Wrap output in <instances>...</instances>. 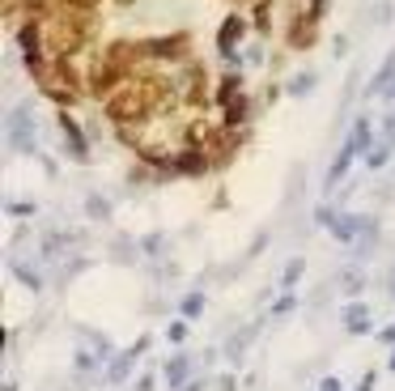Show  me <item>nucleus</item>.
<instances>
[{
  "label": "nucleus",
  "instance_id": "1",
  "mask_svg": "<svg viewBox=\"0 0 395 391\" xmlns=\"http://www.w3.org/2000/svg\"><path fill=\"white\" fill-rule=\"evenodd\" d=\"M4 128H9V149L13 153H34L38 149V119H34L30 106H13Z\"/></svg>",
  "mask_w": 395,
  "mask_h": 391
},
{
  "label": "nucleus",
  "instance_id": "2",
  "mask_svg": "<svg viewBox=\"0 0 395 391\" xmlns=\"http://www.w3.org/2000/svg\"><path fill=\"white\" fill-rule=\"evenodd\" d=\"M328 230H332L336 243H357L362 234H379V221L374 217H362V213H336Z\"/></svg>",
  "mask_w": 395,
  "mask_h": 391
},
{
  "label": "nucleus",
  "instance_id": "3",
  "mask_svg": "<svg viewBox=\"0 0 395 391\" xmlns=\"http://www.w3.org/2000/svg\"><path fill=\"white\" fill-rule=\"evenodd\" d=\"M145 111H149V102H145V94H140V89H119V94L106 102V115H111L115 123L145 119Z\"/></svg>",
  "mask_w": 395,
  "mask_h": 391
},
{
  "label": "nucleus",
  "instance_id": "4",
  "mask_svg": "<svg viewBox=\"0 0 395 391\" xmlns=\"http://www.w3.org/2000/svg\"><path fill=\"white\" fill-rule=\"evenodd\" d=\"M145 349H149V336H140L132 349H123V353H115L111 362H106V383H128L132 379V366L145 358Z\"/></svg>",
  "mask_w": 395,
  "mask_h": 391
},
{
  "label": "nucleus",
  "instance_id": "5",
  "mask_svg": "<svg viewBox=\"0 0 395 391\" xmlns=\"http://www.w3.org/2000/svg\"><path fill=\"white\" fill-rule=\"evenodd\" d=\"M187 51H191V38L187 34H166V38L140 43V55H157V60H183Z\"/></svg>",
  "mask_w": 395,
  "mask_h": 391
},
{
  "label": "nucleus",
  "instance_id": "6",
  "mask_svg": "<svg viewBox=\"0 0 395 391\" xmlns=\"http://www.w3.org/2000/svg\"><path fill=\"white\" fill-rule=\"evenodd\" d=\"M166 170H170V175H187V179H200V175H208V153H204L200 145H191L187 153H174V158L166 162Z\"/></svg>",
  "mask_w": 395,
  "mask_h": 391
},
{
  "label": "nucleus",
  "instance_id": "7",
  "mask_svg": "<svg viewBox=\"0 0 395 391\" xmlns=\"http://www.w3.org/2000/svg\"><path fill=\"white\" fill-rule=\"evenodd\" d=\"M243 34H247V21H243L238 13H230V17L221 21V34H217V47H221V55H226L230 64H243V55L234 51V43H243Z\"/></svg>",
  "mask_w": 395,
  "mask_h": 391
},
{
  "label": "nucleus",
  "instance_id": "8",
  "mask_svg": "<svg viewBox=\"0 0 395 391\" xmlns=\"http://www.w3.org/2000/svg\"><path fill=\"white\" fill-rule=\"evenodd\" d=\"M340 319H345V332H349V336H366V332L374 328V319H370V302H362V298H349L345 311H340Z\"/></svg>",
  "mask_w": 395,
  "mask_h": 391
},
{
  "label": "nucleus",
  "instance_id": "9",
  "mask_svg": "<svg viewBox=\"0 0 395 391\" xmlns=\"http://www.w3.org/2000/svg\"><path fill=\"white\" fill-rule=\"evenodd\" d=\"M119 77H123L119 60H111V55H106V60H98V64H94V72H89V89H94V94H111V89L119 85Z\"/></svg>",
  "mask_w": 395,
  "mask_h": 391
},
{
  "label": "nucleus",
  "instance_id": "10",
  "mask_svg": "<svg viewBox=\"0 0 395 391\" xmlns=\"http://www.w3.org/2000/svg\"><path fill=\"white\" fill-rule=\"evenodd\" d=\"M60 132H64V149H68L77 162H85V158H89V145H85V132H81V123H77L68 111H60Z\"/></svg>",
  "mask_w": 395,
  "mask_h": 391
},
{
  "label": "nucleus",
  "instance_id": "11",
  "mask_svg": "<svg viewBox=\"0 0 395 391\" xmlns=\"http://www.w3.org/2000/svg\"><path fill=\"white\" fill-rule=\"evenodd\" d=\"M162 383L170 391H183L191 383V358L187 353H174V358H166V366H162Z\"/></svg>",
  "mask_w": 395,
  "mask_h": 391
},
{
  "label": "nucleus",
  "instance_id": "12",
  "mask_svg": "<svg viewBox=\"0 0 395 391\" xmlns=\"http://www.w3.org/2000/svg\"><path fill=\"white\" fill-rule=\"evenodd\" d=\"M38 264H43V260H34V264H30V260H17V255L9 260L13 277H17V281H21V285L30 290V294H43V290H47V277L38 272Z\"/></svg>",
  "mask_w": 395,
  "mask_h": 391
},
{
  "label": "nucleus",
  "instance_id": "13",
  "mask_svg": "<svg viewBox=\"0 0 395 391\" xmlns=\"http://www.w3.org/2000/svg\"><path fill=\"white\" fill-rule=\"evenodd\" d=\"M81 43H85V34H81V26H72V21H60V26L51 30V47H55L60 55H72Z\"/></svg>",
  "mask_w": 395,
  "mask_h": 391
},
{
  "label": "nucleus",
  "instance_id": "14",
  "mask_svg": "<svg viewBox=\"0 0 395 391\" xmlns=\"http://www.w3.org/2000/svg\"><path fill=\"white\" fill-rule=\"evenodd\" d=\"M72 366H77V370H72L77 379H89L94 370H102V366H106V358H102V353H98V349L89 345V349H77V358H72Z\"/></svg>",
  "mask_w": 395,
  "mask_h": 391
},
{
  "label": "nucleus",
  "instance_id": "15",
  "mask_svg": "<svg viewBox=\"0 0 395 391\" xmlns=\"http://www.w3.org/2000/svg\"><path fill=\"white\" fill-rule=\"evenodd\" d=\"M251 341H255V328H243V332H234V336L226 341V349H221V353H226L230 362H243V353L251 349Z\"/></svg>",
  "mask_w": 395,
  "mask_h": 391
},
{
  "label": "nucleus",
  "instance_id": "16",
  "mask_svg": "<svg viewBox=\"0 0 395 391\" xmlns=\"http://www.w3.org/2000/svg\"><path fill=\"white\" fill-rule=\"evenodd\" d=\"M391 149H395V132H387V136H383V141L366 153V166H370V170H383V166H387V158H391Z\"/></svg>",
  "mask_w": 395,
  "mask_h": 391
},
{
  "label": "nucleus",
  "instance_id": "17",
  "mask_svg": "<svg viewBox=\"0 0 395 391\" xmlns=\"http://www.w3.org/2000/svg\"><path fill=\"white\" fill-rule=\"evenodd\" d=\"M345 145H349V149H357V153H370V149H374V145H370V119H357Z\"/></svg>",
  "mask_w": 395,
  "mask_h": 391
},
{
  "label": "nucleus",
  "instance_id": "18",
  "mask_svg": "<svg viewBox=\"0 0 395 391\" xmlns=\"http://www.w3.org/2000/svg\"><path fill=\"white\" fill-rule=\"evenodd\" d=\"M336 285H340V294H349V298H357V294L366 290V272H362V268H345Z\"/></svg>",
  "mask_w": 395,
  "mask_h": 391
},
{
  "label": "nucleus",
  "instance_id": "19",
  "mask_svg": "<svg viewBox=\"0 0 395 391\" xmlns=\"http://www.w3.org/2000/svg\"><path fill=\"white\" fill-rule=\"evenodd\" d=\"M204 307H208V298H204L200 290H191V294L179 302V315H183V319H200V315H204Z\"/></svg>",
  "mask_w": 395,
  "mask_h": 391
},
{
  "label": "nucleus",
  "instance_id": "20",
  "mask_svg": "<svg viewBox=\"0 0 395 391\" xmlns=\"http://www.w3.org/2000/svg\"><path fill=\"white\" fill-rule=\"evenodd\" d=\"M38 43H43V30H38V21H30V26H21L17 30V47L30 55V51H38Z\"/></svg>",
  "mask_w": 395,
  "mask_h": 391
},
{
  "label": "nucleus",
  "instance_id": "21",
  "mask_svg": "<svg viewBox=\"0 0 395 391\" xmlns=\"http://www.w3.org/2000/svg\"><path fill=\"white\" fill-rule=\"evenodd\" d=\"M85 213H89L94 221H106V217H111V200H106L102 192H89V196H85Z\"/></svg>",
  "mask_w": 395,
  "mask_h": 391
},
{
  "label": "nucleus",
  "instance_id": "22",
  "mask_svg": "<svg viewBox=\"0 0 395 391\" xmlns=\"http://www.w3.org/2000/svg\"><path fill=\"white\" fill-rule=\"evenodd\" d=\"M247 115H251V106H247V98H243V94H238L234 102H226V128H238Z\"/></svg>",
  "mask_w": 395,
  "mask_h": 391
},
{
  "label": "nucleus",
  "instance_id": "23",
  "mask_svg": "<svg viewBox=\"0 0 395 391\" xmlns=\"http://www.w3.org/2000/svg\"><path fill=\"white\" fill-rule=\"evenodd\" d=\"M311 43H315V26H311V21H294L289 47H298V51H302V47H311Z\"/></svg>",
  "mask_w": 395,
  "mask_h": 391
},
{
  "label": "nucleus",
  "instance_id": "24",
  "mask_svg": "<svg viewBox=\"0 0 395 391\" xmlns=\"http://www.w3.org/2000/svg\"><path fill=\"white\" fill-rule=\"evenodd\" d=\"M298 307H302V298H298L294 290H285V294H281V298L272 302V319H281V315H294Z\"/></svg>",
  "mask_w": 395,
  "mask_h": 391
},
{
  "label": "nucleus",
  "instance_id": "25",
  "mask_svg": "<svg viewBox=\"0 0 395 391\" xmlns=\"http://www.w3.org/2000/svg\"><path fill=\"white\" fill-rule=\"evenodd\" d=\"M302 272H306V260L298 255V260H289V264H285V272H281V285H285V290H294V285L302 281Z\"/></svg>",
  "mask_w": 395,
  "mask_h": 391
},
{
  "label": "nucleus",
  "instance_id": "26",
  "mask_svg": "<svg viewBox=\"0 0 395 391\" xmlns=\"http://www.w3.org/2000/svg\"><path fill=\"white\" fill-rule=\"evenodd\" d=\"M187 336H191V328H187L183 315H179L174 324H166V341H170V345H187Z\"/></svg>",
  "mask_w": 395,
  "mask_h": 391
},
{
  "label": "nucleus",
  "instance_id": "27",
  "mask_svg": "<svg viewBox=\"0 0 395 391\" xmlns=\"http://www.w3.org/2000/svg\"><path fill=\"white\" fill-rule=\"evenodd\" d=\"M166 251V234H145L140 238V255H162Z\"/></svg>",
  "mask_w": 395,
  "mask_h": 391
},
{
  "label": "nucleus",
  "instance_id": "28",
  "mask_svg": "<svg viewBox=\"0 0 395 391\" xmlns=\"http://www.w3.org/2000/svg\"><path fill=\"white\" fill-rule=\"evenodd\" d=\"M315 81H319L315 72H306V77H294V81H289V94H294V98H302V94H311V89H315Z\"/></svg>",
  "mask_w": 395,
  "mask_h": 391
},
{
  "label": "nucleus",
  "instance_id": "29",
  "mask_svg": "<svg viewBox=\"0 0 395 391\" xmlns=\"http://www.w3.org/2000/svg\"><path fill=\"white\" fill-rule=\"evenodd\" d=\"M4 209H9V217H34V213H38V209L26 204V200H13V204H4Z\"/></svg>",
  "mask_w": 395,
  "mask_h": 391
},
{
  "label": "nucleus",
  "instance_id": "30",
  "mask_svg": "<svg viewBox=\"0 0 395 391\" xmlns=\"http://www.w3.org/2000/svg\"><path fill=\"white\" fill-rule=\"evenodd\" d=\"M319 391H345V379H336V375H328V379H319Z\"/></svg>",
  "mask_w": 395,
  "mask_h": 391
},
{
  "label": "nucleus",
  "instance_id": "31",
  "mask_svg": "<svg viewBox=\"0 0 395 391\" xmlns=\"http://www.w3.org/2000/svg\"><path fill=\"white\" fill-rule=\"evenodd\" d=\"M379 345H387V349H395V324H387V328L379 332Z\"/></svg>",
  "mask_w": 395,
  "mask_h": 391
},
{
  "label": "nucleus",
  "instance_id": "32",
  "mask_svg": "<svg viewBox=\"0 0 395 391\" xmlns=\"http://www.w3.org/2000/svg\"><path fill=\"white\" fill-rule=\"evenodd\" d=\"M379 387V375H374V370H370V375H362V383H357V391H374Z\"/></svg>",
  "mask_w": 395,
  "mask_h": 391
},
{
  "label": "nucleus",
  "instance_id": "33",
  "mask_svg": "<svg viewBox=\"0 0 395 391\" xmlns=\"http://www.w3.org/2000/svg\"><path fill=\"white\" fill-rule=\"evenodd\" d=\"M217 391H238V379H234V375H221V379H217Z\"/></svg>",
  "mask_w": 395,
  "mask_h": 391
},
{
  "label": "nucleus",
  "instance_id": "34",
  "mask_svg": "<svg viewBox=\"0 0 395 391\" xmlns=\"http://www.w3.org/2000/svg\"><path fill=\"white\" fill-rule=\"evenodd\" d=\"M153 383H157V379H153V375H145V379H136V391H153Z\"/></svg>",
  "mask_w": 395,
  "mask_h": 391
},
{
  "label": "nucleus",
  "instance_id": "35",
  "mask_svg": "<svg viewBox=\"0 0 395 391\" xmlns=\"http://www.w3.org/2000/svg\"><path fill=\"white\" fill-rule=\"evenodd\" d=\"M204 387H208V379H191V383H187L183 391H204Z\"/></svg>",
  "mask_w": 395,
  "mask_h": 391
},
{
  "label": "nucleus",
  "instance_id": "36",
  "mask_svg": "<svg viewBox=\"0 0 395 391\" xmlns=\"http://www.w3.org/2000/svg\"><path fill=\"white\" fill-rule=\"evenodd\" d=\"M387 290H391V298H395V272H391V277H387Z\"/></svg>",
  "mask_w": 395,
  "mask_h": 391
},
{
  "label": "nucleus",
  "instance_id": "37",
  "mask_svg": "<svg viewBox=\"0 0 395 391\" xmlns=\"http://www.w3.org/2000/svg\"><path fill=\"white\" fill-rule=\"evenodd\" d=\"M387 370H391V375H395V349H391V362H387Z\"/></svg>",
  "mask_w": 395,
  "mask_h": 391
}]
</instances>
